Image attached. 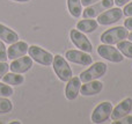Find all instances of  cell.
<instances>
[{
    "label": "cell",
    "instance_id": "obj_29",
    "mask_svg": "<svg viewBox=\"0 0 132 124\" xmlns=\"http://www.w3.org/2000/svg\"><path fill=\"white\" fill-rule=\"evenodd\" d=\"M130 1V0H114V2L117 5L118 7H122V6H125L128 2Z\"/></svg>",
    "mask_w": 132,
    "mask_h": 124
},
{
    "label": "cell",
    "instance_id": "obj_16",
    "mask_svg": "<svg viewBox=\"0 0 132 124\" xmlns=\"http://www.w3.org/2000/svg\"><path fill=\"white\" fill-rule=\"evenodd\" d=\"M0 39L5 43L13 44L19 41V35L14 30H12L11 28L0 23Z\"/></svg>",
    "mask_w": 132,
    "mask_h": 124
},
{
    "label": "cell",
    "instance_id": "obj_15",
    "mask_svg": "<svg viewBox=\"0 0 132 124\" xmlns=\"http://www.w3.org/2000/svg\"><path fill=\"white\" fill-rule=\"evenodd\" d=\"M103 84L101 81L97 80H92L88 82H85V85H82L80 87V94L84 96H92V95H96L102 90Z\"/></svg>",
    "mask_w": 132,
    "mask_h": 124
},
{
    "label": "cell",
    "instance_id": "obj_30",
    "mask_svg": "<svg viewBox=\"0 0 132 124\" xmlns=\"http://www.w3.org/2000/svg\"><path fill=\"white\" fill-rule=\"evenodd\" d=\"M128 38H129V41H131V42H132V31L128 35Z\"/></svg>",
    "mask_w": 132,
    "mask_h": 124
},
{
    "label": "cell",
    "instance_id": "obj_12",
    "mask_svg": "<svg viewBox=\"0 0 132 124\" xmlns=\"http://www.w3.org/2000/svg\"><path fill=\"white\" fill-rule=\"evenodd\" d=\"M32 67V59L31 57H19L16 59H14L12 62V64L9 65V70L12 72H15V73H24V72L29 71Z\"/></svg>",
    "mask_w": 132,
    "mask_h": 124
},
{
    "label": "cell",
    "instance_id": "obj_17",
    "mask_svg": "<svg viewBox=\"0 0 132 124\" xmlns=\"http://www.w3.org/2000/svg\"><path fill=\"white\" fill-rule=\"evenodd\" d=\"M77 29L81 32H93L97 29V21L90 20V19H85L77 23Z\"/></svg>",
    "mask_w": 132,
    "mask_h": 124
},
{
    "label": "cell",
    "instance_id": "obj_28",
    "mask_svg": "<svg viewBox=\"0 0 132 124\" xmlns=\"http://www.w3.org/2000/svg\"><path fill=\"white\" fill-rule=\"evenodd\" d=\"M97 1H100V0H81V5H84V6H90V5L93 4H96Z\"/></svg>",
    "mask_w": 132,
    "mask_h": 124
},
{
    "label": "cell",
    "instance_id": "obj_14",
    "mask_svg": "<svg viewBox=\"0 0 132 124\" xmlns=\"http://www.w3.org/2000/svg\"><path fill=\"white\" fill-rule=\"evenodd\" d=\"M80 87H81L80 78L79 77H72L67 81V85H66V88H65V95L67 97V100L72 101V100L77 99V96L79 95Z\"/></svg>",
    "mask_w": 132,
    "mask_h": 124
},
{
    "label": "cell",
    "instance_id": "obj_11",
    "mask_svg": "<svg viewBox=\"0 0 132 124\" xmlns=\"http://www.w3.org/2000/svg\"><path fill=\"white\" fill-rule=\"evenodd\" d=\"M132 110V99L131 97H126L123 101H121L115 108H112L111 111V120L117 121L121 120L122 117L129 115V113Z\"/></svg>",
    "mask_w": 132,
    "mask_h": 124
},
{
    "label": "cell",
    "instance_id": "obj_7",
    "mask_svg": "<svg viewBox=\"0 0 132 124\" xmlns=\"http://www.w3.org/2000/svg\"><path fill=\"white\" fill-rule=\"evenodd\" d=\"M112 111V104L111 102L105 101L100 103L92 113V122L93 123H103L110 117Z\"/></svg>",
    "mask_w": 132,
    "mask_h": 124
},
{
    "label": "cell",
    "instance_id": "obj_9",
    "mask_svg": "<svg viewBox=\"0 0 132 124\" xmlns=\"http://www.w3.org/2000/svg\"><path fill=\"white\" fill-rule=\"evenodd\" d=\"M123 16V11L119 7L116 8H109V11H104L103 13H101L100 15H97V23L102 26H108L112 24V23L119 21Z\"/></svg>",
    "mask_w": 132,
    "mask_h": 124
},
{
    "label": "cell",
    "instance_id": "obj_20",
    "mask_svg": "<svg viewBox=\"0 0 132 124\" xmlns=\"http://www.w3.org/2000/svg\"><path fill=\"white\" fill-rule=\"evenodd\" d=\"M117 48L122 52V55L128 58H132V42L131 41H121L117 43Z\"/></svg>",
    "mask_w": 132,
    "mask_h": 124
},
{
    "label": "cell",
    "instance_id": "obj_8",
    "mask_svg": "<svg viewBox=\"0 0 132 124\" xmlns=\"http://www.w3.org/2000/svg\"><path fill=\"white\" fill-rule=\"evenodd\" d=\"M70 38L72 41V43L74 44L77 48H79L80 50L85 51V52L90 53L93 51V46L92 43L86 36H85L84 32H81L78 29H72L70 31Z\"/></svg>",
    "mask_w": 132,
    "mask_h": 124
},
{
    "label": "cell",
    "instance_id": "obj_27",
    "mask_svg": "<svg viewBox=\"0 0 132 124\" xmlns=\"http://www.w3.org/2000/svg\"><path fill=\"white\" fill-rule=\"evenodd\" d=\"M124 27H125L126 29L132 30V16H130V18H129L128 20L124 21Z\"/></svg>",
    "mask_w": 132,
    "mask_h": 124
},
{
    "label": "cell",
    "instance_id": "obj_24",
    "mask_svg": "<svg viewBox=\"0 0 132 124\" xmlns=\"http://www.w3.org/2000/svg\"><path fill=\"white\" fill-rule=\"evenodd\" d=\"M9 65L6 62H0V79H2V77L8 72Z\"/></svg>",
    "mask_w": 132,
    "mask_h": 124
},
{
    "label": "cell",
    "instance_id": "obj_23",
    "mask_svg": "<svg viewBox=\"0 0 132 124\" xmlns=\"http://www.w3.org/2000/svg\"><path fill=\"white\" fill-rule=\"evenodd\" d=\"M8 59L7 57V50L6 46H5V43L0 39V62H6Z\"/></svg>",
    "mask_w": 132,
    "mask_h": 124
},
{
    "label": "cell",
    "instance_id": "obj_31",
    "mask_svg": "<svg viewBox=\"0 0 132 124\" xmlns=\"http://www.w3.org/2000/svg\"><path fill=\"white\" fill-rule=\"evenodd\" d=\"M14 1H18V2H28L30 0H14Z\"/></svg>",
    "mask_w": 132,
    "mask_h": 124
},
{
    "label": "cell",
    "instance_id": "obj_1",
    "mask_svg": "<svg viewBox=\"0 0 132 124\" xmlns=\"http://www.w3.org/2000/svg\"><path fill=\"white\" fill-rule=\"evenodd\" d=\"M129 31L125 27H115L111 29H108L101 35V42L103 44H117L118 42L124 41L125 38H128Z\"/></svg>",
    "mask_w": 132,
    "mask_h": 124
},
{
    "label": "cell",
    "instance_id": "obj_26",
    "mask_svg": "<svg viewBox=\"0 0 132 124\" xmlns=\"http://www.w3.org/2000/svg\"><path fill=\"white\" fill-rule=\"evenodd\" d=\"M123 14L125 16H128V18L132 16V2H130V4H126L125 6H124Z\"/></svg>",
    "mask_w": 132,
    "mask_h": 124
},
{
    "label": "cell",
    "instance_id": "obj_13",
    "mask_svg": "<svg viewBox=\"0 0 132 124\" xmlns=\"http://www.w3.org/2000/svg\"><path fill=\"white\" fill-rule=\"evenodd\" d=\"M28 48H29V45L26 42L18 41L15 43L11 44V46L7 50V57H8V59L12 60L16 59L19 57H22L28 52Z\"/></svg>",
    "mask_w": 132,
    "mask_h": 124
},
{
    "label": "cell",
    "instance_id": "obj_6",
    "mask_svg": "<svg viewBox=\"0 0 132 124\" xmlns=\"http://www.w3.org/2000/svg\"><path fill=\"white\" fill-rule=\"evenodd\" d=\"M97 53L100 57L109 60L111 63H121L123 62L124 57L122 52H119L118 49L111 46L110 44H101L97 46Z\"/></svg>",
    "mask_w": 132,
    "mask_h": 124
},
{
    "label": "cell",
    "instance_id": "obj_18",
    "mask_svg": "<svg viewBox=\"0 0 132 124\" xmlns=\"http://www.w3.org/2000/svg\"><path fill=\"white\" fill-rule=\"evenodd\" d=\"M2 80L5 84H8V85H13V86H19L21 84L24 82V77L21 76V73H15V72H12V73H6L2 77Z\"/></svg>",
    "mask_w": 132,
    "mask_h": 124
},
{
    "label": "cell",
    "instance_id": "obj_4",
    "mask_svg": "<svg viewBox=\"0 0 132 124\" xmlns=\"http://www.w3.org/2000/svg\"><path fill=\"white\" fill-rule=\"evenodd\" d=\"M114 0H100L96 4H93L90 6H87V8L82 12V16L84 19H93L100 15L104 11L111 8L114 6Z\"/></svg>",
    "mask_w": 132,
    "mask_h": 124
},
{
    "label": "cell",
    "instance_id": "obj_19",
    "mask_svg": "<svg viewBox=\"0 0 132 124\" xmlns=\"http://www.w3.org/2000/svg\"><path fill=\"white\" fill-rule=\"evenodd\" d=\"M81 0H67V8L73 18H79L82 14Z\"/></svg>",
    "mask_w": 132,
    "mask_h": 124
},
{
    "label": "cell",
    "instance_id": "obj_32",
    "mask_svg": "<svg viewBox=\"0 0 132 124\" xmlns=\"http://www.w3.org/2000/svg\"><path fill=\"white\" fill-rule=\"evenodd\" d=\"M11 124H20L19 121H13V122H11Z\"/></svg>",
    "mask_w": 132,
    "mask_h": 124
},
{
    "label": "cell",
    "instance_id": "obj_2",
    "mask_svg": "<svg viewBox=\"0 0 132 124\" xmlns=\"http://www.w3.org/2000/svg\"><path fill=\"white\" fill-rule=\"evenodd\" d=\"M52 65H53L55 73L57 74V77L62 81L67 82V81L73 77L72 70H71V67H70V65H68L67 60H66L64 57H62L60 55L53 56Z\"/></svg>",
    "mask_w": 132,
    "mask_h": 124
},
{
    "label": "cell",
    "instance_id": "obj_10",
    "mask_svg": "<svg viewBox=\"0 0 132 124\" xmlns=\"http://www.w3.org/2000/svg\"><path fill=\"white\" fill-rule=\"evenodd\" d=\"M65 57L68 62L74 63V64L84 65V66H88L93 63V58L88 55V52L79 50H68L66 51Z\"/></svg>",
    "mask_w": 132,
    "mask_h": 124
},
{
    "label": "cell",
    "instance_id": "obj_25",
    "mask_svg": "<svg viewBox=\"0 0 132 124\" xmlns=\"http://www.w3.org/2000/svg\"><path fill=\"white\" fill-rule=\"evenodd\" d=\"M114 124H119V123H126V124H132V116H124V117H122L121 120H117V121H114L112 122Z\"/></svg>",
    "mask_w": 132,
    "mask_h": 124
},
{
    "label": "cell",
    "instance_id": "obj_22",
    "mask_svg": "<svg viewBox=\"0 0 132 124\" xmlns=\"http://www.w3.org/2000/svg\"><path fill=\"white\" fill-rule=\"evenodd\" d=\"M14 93L13 88L11 87V86H8V84L7 85H5V84H1L0 82V96L2 97H8V96H12Z\"/></svg>",
    "mask_w": 132,
    "mask_h": 124
},
{
    "label": "cell",
    "instance_id": "obj_5",
    "mask_svg": "<svg viewBox=\"0 0 132 124\" xmlns=\"http://www.w3.org/2000/svg\"><path fill=\"white\" fill-rule=\"evenodd\" d=\"M28 53L31 57V59H34L36 63L42 64L44 66H50L52 64L53 56L50 52H48L46 50L39 48L37 45H31L28 48Z\"/></svg>",
    "mask_w": 132,
    "mask_h": 124
},
{
    "label": "cell",
    "instance_id": "obj_3",
    "mask_svg": "<svg viewBox=\"0 0 132 124\" xmlns=\"http://www.w3.org/2000/svg\"><path fill=\"white\" fill-rule=\"evenodd\" d=\"M105 72H107V64L102 62H96L89 69L82 72L79 78L81 82H88L92 80H97L98 78L104 76Z\"/></svg>",
    "mask_w": 132,
    "mask_h": 124
},
{
    "label": "cell",
    "instance_id": "obj_21",
    "mask_svg": "<svg viewBox=\"0 0 132 124\" xmlns=\"http://www.w3.org/2000/svg\"><path fill=\"white\" fill-rule=\"evenodd\" d=\"M12 109H13L12 102L7 100L6 97L0 96V114H7L12 111Z\"/></svg>",
    "mask_w": 132,
    "mask_h": 124
}]
</instances>
